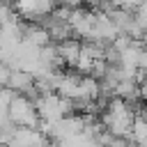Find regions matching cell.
<instances>
[{
  "instance_id": "obj_1",
  "label": "cell",
  "mask_w": 147,
  "mask_h": 147,
  "mask_svg": "<svg viewBox=\"0 0 147 147\" xmlns=\"http://www.w3.org/2000/svg\"><path fill=\"white\" fill-rule=\"evenodd\" d=\"M7 115L16 126H37V122H39L34 103L25 94H18V92H14V96L7 106Z\"/></svg>"
},
{
  "instance_id": "obj_2",
  "label": "cell",
  "mask_w": 147,
  "mask_h": 147,
  "mask_svg": "<svg viewBox=\"0 0 147 147\" xmlns=\"http://www.w3.org/2000/svg\"><path fill=\"white\" fill-rule=\"evenodd\" d=\"M57 5V0H16V14L25 21H34L41 14L53 11V7Z\"/></svg>"
},
{
  "instance_id": "obj_3",
  "label": "cell",
  "mask_w": 147,
  "mask_h": 147,
  "mask_svg": "<svg viewBox=\"0 0 147 147\" xmlns=\"http://www.w3.org/2000/svg\"><path fill=\"white\" fill-rule=\"evenodd\" d=\"M32 85H34V74L28 71V69H23V67H14V69L9 71V78H7V85H5V87H9L11 92L23 94V92H28Z\"/></svg>"
},
{
  "instance_id": "obj_4",
  "label": "cell",
  "mask_w": 147,
  "mask_h": 147,
  "mask_svg": "<svg viewBox=\"0 0 147 147\" xmlns=\"http://www.w3.org/2000/svg\"><path fill=\"white\" fill-rule=\"evenodd\" d=\"M57 53H60L64 67H76L78 55H80V39L78 37H71L67 41H60L57 44Z\"/></svg>"
},
{
  "instance_id": "obj_5",
  "label": "cell",
  "mask_w": 147,
  "mask_h": 147,
  "mask_svg": "<svg viewBox=\"0 0 147 147\" xmlns=\"http://www.w3.org/2000/svg\"><path fill=\"white\" fill-rule=\"evenodd\" d=\"M131 136H133V145H145L147 142V122L140 119V117H133Z\"/></svg>"
},
{
  "instance_id": "obj_6",
  "label": "cell",
  "mask_w": 147,
  "mask_h": 147,
  "mask_svg": "<svg viewBox=\"0 0 147 147\" xmlns=\"http://www.w3.org/2000/svg\"><path fill=\"white\" fill-rule=\"evenodd\" d=\"M138 92H140V99L147 101V74H145V78L138 83Z\"/></svg>"
}]
</instances>
